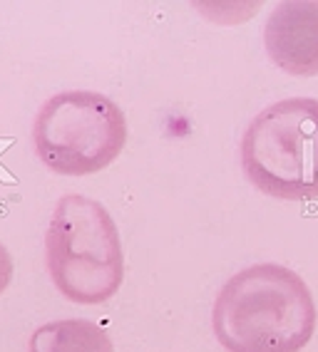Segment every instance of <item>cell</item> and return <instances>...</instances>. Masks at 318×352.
I'll use <instances>...</instances> for the list:
<instances>
[{
	"mask_svg": "<svg viewBox=\"0 0 318 352\" xmlns=\"http://www.w3.org/2000/svg\"><path fill=\"white\" fill-rule=\"evenodd\" d=\"M10 280H13V256L6 245L0 243V296L8 290Z\"/></svg>",
	"mask_w": 318,
	"mask_h": 352,
	"instance_id": "cell-7",
	"label": "cell"
},
{
	"mask_svg": "<svg viewBox=\"0 0 318 352\" xmlns=\"http://www.w3.org/2000/svg\"><path fill=\"white\" fill-rule=\"evenodd\" d=\"M316 302L299 273L248 265L219 290L211 327L226 352H301L316 330Z\"/></svg>",
	"mask_w": 318,
	"mask_h": 352,
	"instance_id": "cell-1",
	"label": "cell"
},
{
	"mask_svg": "<svg viewBox=\"0 0 318 352\" xmlns=\"http://www.w3.org/2000/svg\"><path fill=\"white\" fill-rule=\"evenodd\" d=\"M242 166L261 194L318 199V100L291 97L256 114L242 139Z\"/></svg>",
	"mask_w": 318,
	"mask_h": 352,
	"instance_id": "cell-3",
	"label": "cell"
},
{
	"mask_svg": "<svg viewBox=\"0 0 318 352\" xmlns=\"http://www.w3.org/2000/svg\"><path fill=\"white\" fill-rule=\"evenodd\" d=\"M28 352H115V345L97 322L70 318L40 325L30 335Z\"/></svg>",
	"mask_w": 318,
	"mask_h": 352,
	"instance_id": "cell-6",
	"label": "cell"
},
{
	"mask_svg": "<svg viewBox=\"0 0 318 352\" xmlns=\"http://www.w3.org/2000/svg\"><path fill=\"white\" fill-rule=\"evenodd\" d=\"M32 144L40 162L55 174H97L127 144V120L109 97L92 89H67L38 109Z\"/></svg>",
	"mask_w": 318,
	"mask_h": 352,
	"instance_id": "cell-4",
	"label": "cell"
},
{
	"mask_svg": "<svg viewBox=\"0 0 318 352\" xmlns=\"http://www.w3.org/2000/svg\"><path fill=\"white\" fill-rule=\"evenodd\" d=\"M271 63L293 77L318 75V0H286L264 28Z\"/></svg>",
	"mask_w": 318,
	"mask_h": 352,
	"instance_id": "cell-5",
	"label": "cell"
},
{
	"mask_svg": "<svg viewBox=\"0 0 318 352\" xmlns=\"http://www.w3.org/2000/svg\"><path fill=\"white\" fill-rule=\"evenodd\" d=\"M45 261L55 288L80 305L109 300L125 280L117 223L100 201L80 194L55 204L45 233Z\"/></svg>",
	"mask_w": 318,
	"mask_h": 352,
	"instance_id": "cell-2",
	"label": "cell"
}]
</instances>
